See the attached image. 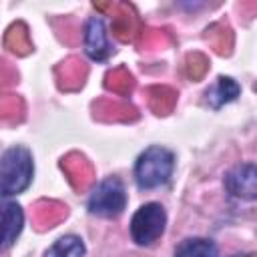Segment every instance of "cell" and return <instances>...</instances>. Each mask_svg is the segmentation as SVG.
<instances>
[{"instance_id": "cell-1", "label": "cell", "mask_w": 257, "mask_h": 257, "mask_svg": "<svg viewBox=\"0 0 257 257\" xmlns=\"http://www.w3.org/2000/svg\"><path fill=\"white\" fill-rule=\"evenodd\" d=\"M34 177V159L30 149L14 145L0 155V199L24 193Z\"/></svg>"}, {"instance_id": "cell-2", "label": "cell", "mask_w": 257, "mask_h": 257, "mask_svg": "<svg viewBox=\"0 0 257 257\" xmlns=\"http://www.w3.org/2000/svg\"><path fill=\"white\" fill-rule=\"evenodd\" d=\"M175 171V155L167 147L151 145L135 161V183L139 189L151 191L171 181Z\"/></svg>"}, {"instance_id": "cell-3", "label": "cell", "mask_w": 257, "mask_h": 257, "mask_svg": "<svg viewBox=\"0 0 257 257\" xmlns=\"http://www.w3.org/2000/svg\"><path fill=\"white\" fill-rule=\"evenodd\" d=\"M86 209L90 215L114 219L126 209V191L118 177L110 175L102 179L90 193L86 201Z\"/></svg>"}, {"instance_id": "cell-4", "label": "cell", "mask_w": 257, "mask_h": 257, "mask_svg": "<svg viewBox=\"0 0 257 257\" xmlns=\"http://www.w3.org/2000/svg\"><path fill=\"white\" fill-rule=\"evenodd\" d=\"M165 227H167V213H165L163 205L151 201V203L141 205L135 211L128 231H131V239L137 245L149 247L165 233Z\"/></svg>"}, {"instance_id": "cell-5", "label": "cell", "mask_w": 257, "mask_h": 257, "mask_svg": "<svg viewBox=\"0 0 257 257\" xmlns=\"http://www.w3.org/2000/svg\"><path fill=\"white\" fill-rule=\"evenodd\" d=\"M223 185L227 193L241 201H255L257 197V169L255 163L235 165L225 173Z\"/></svg>"}, {"instance_id": "cell-6", "label": "cell", "mask_w": 257, "mask_h": 257, "mask_svg": "<svg viewBox=\"0 0 257 257\" xmlns=\"http://www.w3.org/2000/svg\"><path fill=\"white\" fill-rule=\"evenodd\" d=\"M82 46H84V52L90 60L94 62H104L112 48H110V42H108V34H106V26H104V20L98 18V16H90L84 24V34H82Z\"/></svg>"}, {"instance_id": "cell-7", "label": "cell", "mask_w": 257, "mask_h": 257, "mask_svg": "<svg viewBox=\"0 0 257 257\" xmlns=\"http://www.w3.org/2000/svg\"><path fill=\"white\" fill-rule=\"evenodd\" d=\"M24 227V211L14 201H0V253L8 251L20 237Z\"/></svg>"}, {"instance_id": "cell-8", "label": "cell", "mask_w": 257, "mask_h": 257, "mask_svg": "<svg viewBox=\"0 0 257 257\" xmlns=\"http://www.w3.org/2000/svg\"><path fill=\"white\" fill-rule=\"evenodd\" d=\"M241 94V86L235 78L231 76H219L217 82L207 90V102L211 108L219 110L223 104H229L233 100H237V96Z\"/></svg>"}, {"instance_id": "cell-9", "label": "cell", "mask_w": 257, "mask_h": 257, "mask_svg": "<svg viewBox=\"0 0 257 257\" xmlns=\"http://www.w3.org/2000/svg\"><path fill=\"white\" fill-rule=\"evenodd\" d=\"M175 257H219V249L211 239L189 237L177 245Z\"/></svg>"}, {"instance_id": "cell-10", "label": "cell", "mask_w": 257, "mask_h": 257, "mask_svg": "<svg viewBox=\"0 0 257 257\" xmlns=\"http://www.w3.org/2000/svg\"><path fill=\"white\" fill-rule=\"evenodd\" d=\"M84 253L86 247L78 235H64L48 247L44 257H84Z\"/></svg>"}, {"instance_id": "cell-11", "label": "cell", "mask_w": 257, "mask_h": 257, "mask_svg": "<svg viewBox=\"0 0 257 257\" xmlns=\"http://www.w3.org/2000/svg\"><path fill=\"white\" fill-rule=\"evenodd\" d=\"M233 257H245V255H233Z\"/></svg>"}]
</instances>
